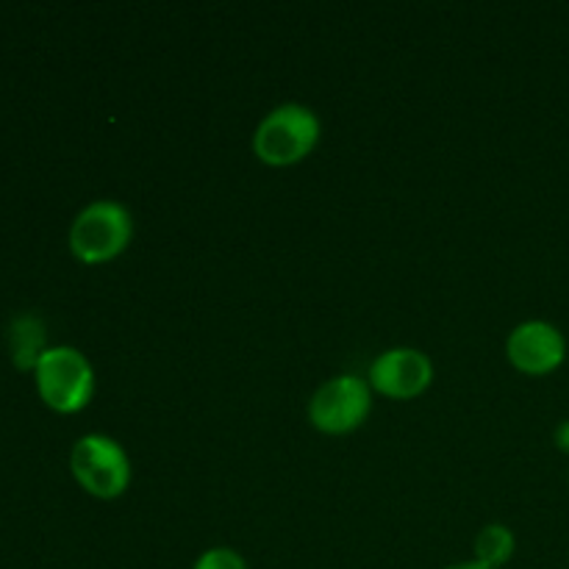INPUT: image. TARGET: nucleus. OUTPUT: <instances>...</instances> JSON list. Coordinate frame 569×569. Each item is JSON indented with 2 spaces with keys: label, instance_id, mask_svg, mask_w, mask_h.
<instances>
[{
  "label": "nucleus",
  "instance_id": "11",
  "mask_svg": "<svg viewBox=\"0 0 569 569\" xmlns=\"http://www.w3.org/2000/svg\"><path fill=\"white\" fill-rule=\"evenodd\" d=\"M553 442L561 453L569 456V420H561L553 431Z\"/></svg>",
  "mask_w": 569,
  "mask_h": 569
},
{
  "label": "nucleus",
  "instance_id": "6",
  "mask_svg": "<svg viewBox=\"0 0 569 569\" xmlns=\"http://www.w3.org/2000/svg\"><path fill=\"white\" fill-rule=\"evenodd\" d=\"M506 359L517 372L531 378L550 376L567 359V339L553 322H520L506 339Z\"/></svg>",
  "mask_w": 569,
  "mask_h": 569
},
{
  "label": "nucleus",
  "instance_id": "8",
  "mask_svg": "<svg viewBox=\"0 0 569 569\" xmlns=\"http://www.w3.org/2000/svg\"><path fill=\"white\" fill-rule=\"evenodd\" d=\"M9 350L17 370H37L39 359L48 350L42 320L33 315L14 317L9 326Z\"/></svg>",
  "mask_w": 569,
  "mask_h": 569
},
{
  "label": "nucleus",
  "instance_id": "7",
  "mask_svg": "<svg viewBox=\"0 0 569 569\" xmlns=\"http://www.w3.org/2000/svg\"><path fill=\"white\" fill-rule=\"evenodd\" d=\"M372 392L389 400H415L431 387L433 365L422 350L392 348L383 350L367 372Z\"/></svg>",
  "mask_w": 569,
  "mask_h": 569
},
{
  "label": "nucleus",
  "instance_id": "1",
  "mask_svg": "<svg viewBox=\"0 0 569 569\" xmlns=\"http://www.w3.org/2000/svg\"><path fill=\"white\" fill-rule=\"evenodd\" d=\"M320 117L303 103H281L256 126L253 153L267 167L300 164L320 142Z\"/></svg>",
  "mask_w": 569,
  "mask_h": 569
},
{
  "label": "nucleus",
  "instance_id": "5",
  "mask_svg": "<svg viewBox=\"0 0 569 569\" xmlns=\"http://www.w3.org/2000/svg\"><path fill=\"white\" fill-rule=\"evenodd\" d=\"M370 381L356 376H337L311 395L309 422L328 437H345V433L361 428V422L370 417Z\"/></svg>",
  "mask_w": 569,
  "mask_h": 569
},
{
  "label": "nucleus",
  "instance_id": "4",
  "mask_svg": "<svg viewBox=\"0 0 569 569\" xmlns=\"http://www.w3.org/2000/svg\"><path fill=\"white\" fill-rule=\"evenodd\" d=\"M70 470L78 487L98 500L122 498L133 476L126 448L106 433H87L72 445Z\"/></svg>",
  "mask_w": 569,
  "mask_h": 569
},
{
  "label": "nucleus",
  "instance_id": "3",
  "mask_svg": "<svg viewBox=\"0 0 569 569\" xmlns=\"http://www.w3.org/2000/svg\"><path fill=\"white\" fill-rule=\"evenodd\" d=\"M33 378H37L39 398L59 415H76L87 409L94 395L92 365L81 350L70 345H56L44 350Z\"/></svg>",
  "mask_w": 569,
  "mask_h": 569
},
{
  "label": "nucleus",
  "instance_id": "12",
  "mask_svg": "<svg viewBox=\"0 0 569 569\" xmlns=\"http://www.w3.org/2000/svg\"><path fill=\"white\" fill-rule=\"evenodd\" d=\"M448 569H492V567H483V565H478V561H465V565H453Z\"/></svg>",
  "mask_w": 569,
  "mask_h": 569
},
{
  "label": "nucleus",
  "instance_id": "10",
  "mask_svg": "<svg viewBox=\"0 0 569 569\" xmlns=\"http://www.w3.org/2000/svg\"><path fill=\"white\" fill-rule=\"evenodd\" d=\"M192 569H248V561L233 548H209L198 556Z\"/></svg>",
  "mask_w": 569,
  "mask_h": 569
},
{
  "label": "nucleus",
  "instance_id": "2",
  "mask_svg": "<svg viewBox=\"0 0 569 569\" xmlns=\"http://www.w3.org/2000/svg\"><path fill=\"white\" fill-rule=\"evenodd\" d=\"M133 239V217L117 200L83 206L70 226V250L81 264H106Z\"/></svg>",
  "mask_w": 569,
  "mask_h": 569
},
{
  "label": "nucleus",
  "instance_id": "9",
  "mask_svg": "<svg viewBox=\"0 0 569 569\" xmlns=\"http://www.w3.org/2000/svg\"><path fill=\"white\" fill-rule=\"evenodd\" d=\"M517 550V539L511 533L509 526H500V522H492V526H483L476 537V561L483 567L503 569L511 561Z\"/></svg>",
  "mask_w": 569,
  "mask_h": 569
}]
</instances>
